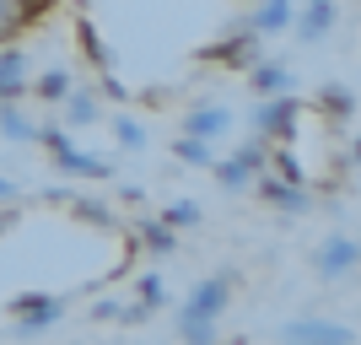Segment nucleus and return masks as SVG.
Here are the masks:
<instances>
[{
    "instance_id": "2eb2a0df",
    "label": "nucleus",
    "mask_w": 361,
    "mask_h": 345,
    "mask_svg": "<svg viewBox=\"0 0 361 345\" xmlns=\"http://www.w3.org/2000/svg\"><path fill=\"white\" fill-rule=\"evenodd\" d=\"M65 210H71L81 226H92V232H124V222L114 216V205L97 200V195H81V189H75V195L65 200Z\"/></svg>"
},
{
    "instance_id": "f3484780",
    "label": "nucleus",
    "mask_w": 361,
    "mask_h": 345,
    "mask_svg": "<svg viewBox=\"0 0 361 345\" xmlns=\"http://www.w3.org/2000/svg\"><path fill=\"white\" fill-rule=\"evenodd\" d=\"M75 49H81V60L92 65V71H114V49H108V38L97 32V22L92 16H75Z\"/></svg>"
},
{
    "instance_id": "9d476101",
    "label": "nucleus",
    "mask_w": 361,
    "mask_h": 345,
    "mask_svg": "<svg viewBox=\"0 0 361 345\" xmlns=\"http://www.w3.org/2000/svg\"><path fill=\"white\" fill-rule=\"evenodd\" d=\"M32 54L22 44H0V103H27Z\"/></svg>"
},
{
    "instance_id": "7c9ffc66",
    "label": "nucleus",
    "mask_w": 361,
    "mask_h": 345,
    "mask_svg": "<svg viewBox=\"0 0 361 345\" xmlns=\"http://www.w3.org/2000/svg\"><path fill=\"white\" fill-rule=\"evenodd\" d=\"M6 200H16V183L11 178H0V205H6Z\"/></svg>"
},
{
    "instance_id": "39448f33",
    "label": "nucleus",
    "mask_w": 361,
    "mask_h": 345,
    "mask_svg": "<svg viewBox=\"0 0 361 345\" xmlns=\"http://www.w3.org/2000/svg\"><path fill=\"white\" fill-rule=\"evenodd\" d=\"M264 162H270V140H243L232 157H216L211 162V173H216V183H221L226 195H243L248 183H254V173H264Z\"/></svg>"
},
{
    "instance_id": "412c9836",
    "label": "nucleus",
    "mask_w": 361,
    "mask_h": 345,
    "mask_svg": "<svg viewBox=\"0 0 361 345\" xmlns=\"http://www.w3.org/2000/svg\"><path fill=\"white\" fill-rule=\"evenodd\" d=\"M173 162H183V167H205L211 173V162H216V146L211 140H200V135H173Z\"/></svg>"
},
{
    "instance_id": "c85d7f7f",
    "label": "nucleus",
    "mask_w": 361,
    "mask_h": 345,
    "mask_svg": "<svg viewBox=\"0 0 361 345\" xmlns=\"http://www.w3.org/2000/svg\"><path fill=\"white\" fill-rule=\"evenodd\" d=\"M178 340L183 345H221V329L216 324H178Z\"/></svg>"
},
{
    "instance_id": "f257e3e1",
    "label": "nucleus",
    "mask_w": 361,
    "mask_h": 345,
    "mask_svg": "<svg viewBox=\"0 0 361 345\" xmlns=\"http://www.w3.org/2000/svg\"><path fill=\"white\" fill-rule=\"evenodd\" d=\"M302 130V97L297 92H275V97H254V135L270 146H291Z\"/></svg>"
},
{
    "instance_id": "b1692460",
    "label": "nucleus",
    "mask_w": 361,
    "mask_h": 345,
    "mask_svg": "<svg viewBox=\"0 0 361 345\" xmlns=\"http://www.w3.org/2000/svg\"><path fill=\"white\" fill-rule=\"evenodd\" d=\"M275 173V178H286V183H307V167H302V157L291 146H270V162H264Z\"/></svg>"
},
{
    "instance_id": "5701e85b",
    "label": "nucleus",
    "mask_w": 361,
    "mask_h": 345,
    "mask_svg": "<svg viewBox=\"0 0 361 345\" xmlns=\"http://www.w3.org/2000/svg\"><path fill=\"white\" fill-rule=\"evenodd\" d=\"M32 32V16L22 0H0V44H22Z\"/></svg>"
},
{
    "instance_id": "bb28decb",
    "label": "nucleus",
    "mask_w": 361,
    "mask_h": 345,
    "mask_svg": "<svg viewBox=\"0 0 361 345\" xmlns=\"http://www.w3.org/2000/svg\"><path fill=\"white\" fill-rule=\"evenodd\" d=\"M92 92H97L103 103H114V108H130V103H135V92L119 81V71H97V87H92Z\"/></svg>"
},
{
    "instance_id": "393cba45",
    "label": "nucleus",
    "mask_w": 361,
    "mask_h": 345,
    "mask_svg": "<svg viewBox=\"0 0 361 345\" xmlns=\"http://www.w3.org/2000/svg\"><path fill=\"white\" fill-rule=\"evenodd\" d=\"M162 222L173 226V232H195V226L205 222V210H200L195 200H167V205H162Z\"/></svg>"
},
{
    "instance_id": "f03ea898",
    "label": "nucleus",
    "mask_w": 361,
    "mask_h": 345,
    "mask_svg": "<svg viewBox=\"0 0 361 345\" xmlns=\"http://www.w3.org/2000/svg\"><path fill=\"white\" fill-rule=\"evenodd\" d=\"M200 65H216V71H248L254 60H264V49H259V32H248V22H238L232 32H221V38H211L205 49H195Z\"/></svg>"
},
{
    "instance_id": "ddd939ff",
    "label": "nucleus",
    "mask_w": 361,
    "mask_h": 345,
    "mask_svg": "<svg viewBox=\"0 0 361 345\" xmlns=\"http://www.w3.org/2000/svg\"><path fill=\"white\" fill-rule=\"evenodd\" d=\"M226 130H232V108H221V103H195L178 124V135H200V140H211V146Z\"/></svg>"
},
{
    "instance_id": "0eeeda50",
    "label": "nucleus",
    "mask_w": 361,
    "mask_h": 345,
    "mask_svg": "<svg viewBox=\"0 0 361 345\" xmlns=\"http://www.w3.org/2000/svg\"><path fill=\"white\" fill-rule=\"evenodd\" d=\"M281 345H356V329L334 324V318H318V313H302L281 324Z\"/></svg>"
},
{
    "instance_id": "f8f14e48",
    "label": "nucleus",
    "mask_w": 361,
    "mask_h": 345,
    "mask_svg": "<svg viewBox=\"0 0 361 345\" xmlns=\"http://www.w3.org/2000/svg\"><path fill=\"white\" fill-rule=\"evenodd\" d=\"M49 167L60 173V178H114V162L108 157H92L71 140L65 151H49Z\"/></svg>"
},
{
    "instance_id": "cd10ccee",
    "label": "nucleus",
    "mask_w": 361,
    "mask_h": 345,
    "mask_svg": "<svg viewBox=\"0 0 361 345\" xmlns=\"http://www.w3.org/2000/svg\"><path fill=\"white\" fill-rule=\"evenodd\" d=\"M135 302H140V308H151V313L167 302V286H162V275H157V270H146V275L135 281Z\"/></svg>"
},
{
    "instance_id": "a878e982",
    "label": "nucleus",
    "mask_w": 361,
    "mask_h": 345,
    "mask_svg": "<svg viewBox=\"0 0 361 345\" xmlns=\"http://www.w3.org/2000/svg\"><path fill=\"white\" fill-rule=\"evenodd\" d=\"M114 140H119V151H146V124L130 119V114H114Z\"/></svg>"
},
{
    "instance_id": "6e6552de",
    "label": "nucleus",
    "mask_w": 361,
    "mask_h": 345,
    "mask_svg": "<svg viewBox=\"0 0 361 345\" xmlns=\"http://www.w3.org/2000/svg\"><path fill=\"white\" fill-rule=\"evenodd\" d=\"M254 200L259 205H270V210H281V216H302V210H313V195H307V183H286V178H275L270 167L264 173H254Z\"/></svg>"
},
{
    "instance_id": "423d86ee",
    "label": "nucleus",
    "mask_w": 361,
    "mask_h": 345,
    "mask_svg": "<svg viewBox=\"0 0 361 345\" xmlns=\"http://www.w3.org/2000/svg\"><path fill=\"white\" fill-rule=\"evenodd\" d=\"M356 265H361V243H356V232H329V238L318 243V254H313V275H318L324 286L350 281V275H356Z\"/></svg>"
},
{
    "instance_id": "4be33fe9",
    "label": "nucleus",
    "mask_w": 361,
    "mask_h": 345,
    "mask_svg": "<svg viewBox=\"0 0 361 345\" xmlns=\"http://www.w3.org/2000/svg\"><path fill=\"white\" fill-rule=\"evenodd\" d=\"M32 130H38V119L27 114V103H0V135L6 140H32Z\"/></svg>"
},
{
    "instance_id": "1a4fd4ad",
    "label": "nucleus",
    "mask_w": 361,
    "mask_h": 345,
    "mask_svg": "<svg viewBox=\"0 0 361 345\" xmlns=\"http://www.w3.org/2000/svg\"><path fill=\"white\" fill-rule=\"evenodd\" d=\"M334 28H340V6H334V0H302L297 11H291L297 44H324Z\"/></svg>"
},
{
    "instance_id": "9b49d317",
    "label": "nucleus",
    "mask_w": 361,
    "mask_h": 345,
    "mask_svg": "<svg viewBox=\"0 0 361 345\" xmlns=\"http://www.w3.org/2000/svg\"><path fill=\"white\" fill-rule=\"evenodd\" d=\"M313 114H318V119H329L334 130H350V119H356V87H350V81L318 87L313 92Z\"/></svg>"
},
{
    "instance_id": "dca6fc26",
    "label": "nucleus",
    "mask_w": 361,
    "mask_h": 345,
    "mask_svg": "<svg viewBox=\"0 0 361 345\" xmlns=\"http://www.w3.org/2000/svg\"><path fill=\"white\" fill-rule=\"evenodd\" d=\"M60 114H65V130H87V124L103 119V97L92 87H71L60 97Z\"/></svg>"
},
{
    "instance_id": "20e7f679",
    "label": "nucleus",
    "mask_w": 361,
    "mask_h": 345,
    "mask_svg": "<svg viewBox=\"0 0 361 345\" xmlns=\"http://www.w3.org/2000/svg\"><path fill=\"white\" fill-rule=\"evenodd\" d=\"M6 313H11V329L22 334V340H32V334L54 329L65 318V297H54V291H16V297L6 302Z\"/></svg>"
},
{
    "instance_id": "c756f323",
    "label": "nucleus",
    "mask_w": 361,
    "mask_h": 345,
    "mask_svg": "<svg viewBox=\"0 0 361 345\" xmlns=\"http://www.w3.org/2000/svg\"><path fill=\"white\" fill-rule=\"evenodd\" d=\"M329 178H334V183H350V178H356V146L334 151V167H329ZM334 183H329V189H334Z\"/></svg>"
},
{
    "instance_id": "a211bd4d",
    "label": "nucleus",
    "mask_w": 361,
    "mask_h": 345,
    "mask_svg": "<svg viewBox=\"0 0 361 345\" xmlns=\"http://www.w3.org/2000/svg\"><path fill=\"white\" fill-rule=\"evenodd\" d=\"M243 75H248V92H254V97H275V92L297 87V81H291V65H281V60H254Z\"/></svg>"
},
{
    "instance_id": "4468645a",
    "label": "nucleus",
    "mask_w": 361,
    "mask_h": 345,
    "mask_svg": "<svg viewBox=\"0 0 361 345\" xmlns=\"http://www.w3.org/2000/svg\"><path fill=\"white\" fill-rule=\"evenodd\" d=\"M124 232L135 238V248H146V254H157V259H167L178 248V232H173L162 216H135V222H124Z\"/></svg>"
},
{
    "instance_id": "6ab92c4d",
    "label": "nucleus",
    "mask_w": 361,
    "mask_h": 345,
    "mask_svg": "<svg viewBox=\"0 0 361 345\" xmlns=\"http://www.w3.org/2000/svg\"><path fill=\"white\" fill-rule=\"evenodd\" d=\"M291 11H297V0H254V11H248V32L275 38V32L291 28Z\"/></svg>"
},
{
    "instance_id": "aec40b11",
    "label": "nucleus",
    "mask_w": 361,
    "mask_h": 345,
    "mask_svg": "<svg viewBox=\"0 0 361 345\" xmlns=\"http://www.w3.org/2000/svg\"><path fill=\"white\" fill-rule=\"evenodd\" d=\"M75 87V75L65 71V65H49V71H38L27 81V97H38V103H49V108H60V97Z\"/></svg>"
},
{
    "instance_id": "7ed1b4c3",
    "label": "nucleus",
    "mask_w": 361,
    "mask_h": 345,
    "mask_svg": "<svg viewBox=\"0 0 361 345\" xmlns=\"http://www.w3.org/2000/svg\"><path fill=\"white\" fill-rule=\"evenodd\" d=\"M226 308H232V275L216 270V275H205V281L189 286V297H183V308H178L173 324H221Z\"/></svg>"
},
{
    "instance_id": "2f4dec72",
    "label": "nucleus",
    "mask_w": 361,
    "mask_h": 345,
    "mask_svg": "<svg viewBox=\"0 0 361 345\" xmlns=\"http://www.w3.org/2000/svg\"><path fill=\"white\" fill-rule=\"evenodd\" d=\"M238 6H254V0H238Z\"/></svg>"
}]
</instances>
